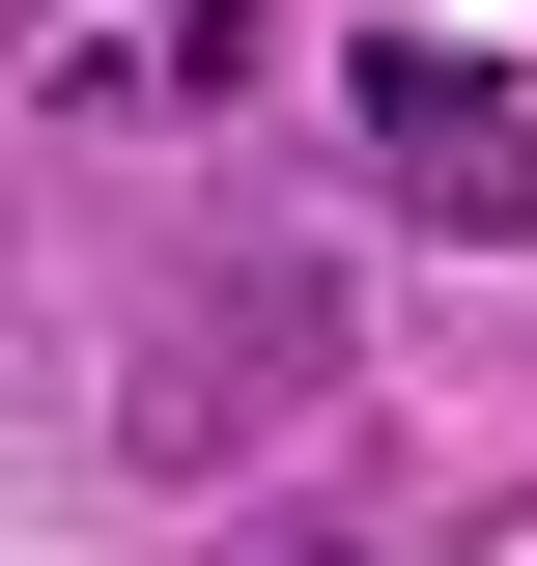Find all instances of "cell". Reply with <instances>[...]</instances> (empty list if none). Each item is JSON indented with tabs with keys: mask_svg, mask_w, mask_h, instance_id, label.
Segmentation results:
<instances>
[{
	"mask_svg": "<svg viewBox=\"0 0 537 566\" xmlns=\"http://www.w3.org/2000/svg\"><path fill=\"white\" fill-rule=\"evenodd\" d=\"M368 142H424L453 227H509V114H481V57H368Z\"/></svg>",
	"mask_w": 537,
	"mask_h": 566,
	"instance_id": "obj_1",
	"label": "cell"
}]
</instances>
